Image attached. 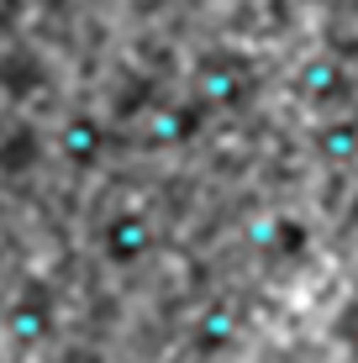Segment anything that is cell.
<instances>
[{"mask_svg":"<svg viewBox=\"0 0 358 363\" xmlns=\"http://www.w3.org/2000/svg\"><path fill=\"white\" fill-rule=\"evenodd\" d=\"M253 64L242 53H211L201 69H195V95L201 106H242L253 95Z\"/></svg>","mask_w":358,"mask_h":363,"instance_id":"6da1fadb","label":"cell"},{"mask_svg":"<svg viewBox=\"0 0 358 363\" xmlns=\"http://www.w3.org/2000/svg\"><path fill=\"white\" fill-rule=\"evenodd\" d=\"M295 95H301L306 106H316V111H337V106H348L353 79H348V69H342L337 58H311V64L295 74Z\"/></svg>","mask_w":358,"mask_h":363,"instance_id":"7a4b0ae2","label":"cell"},{"mask_svg":"<svg viewBox=\"0 0 358 363\" xmlns=\"http://www.w3.org/2000/svg\"><path fill=\"white\" fill-rule=\"evenodd\" d=\"M101 247H106V258H111V264L132 269L138 258L153 253V221H147L142 211H121V216H111V221H106Z\"/></svg>","mask_w":358,"mask_h":363,"instance_id":"3957f363","label":"cell"},{"mask_svg":"<svg viewBox=\"0 0 358 363\" xmlns=\"http://www.w3.org/2000/svg\"><path fill=\"white\" fill-rule=\"evenodd\" d=\"M311 153L322 158L327 169L358 164V116H327L322 127L311 132Z\"/></svg>","mask_w":358,"mask_h":363,"instance_id":"277c9868","label":"cell"},{"mask_svg":"<svg viewBox=\"0 0 358 363\" xmlns=\"http://www.w3.org/2000/svg\"><path fill=\"white\" fill-rule=\"evenodd\" d=\"M232 342H237V316L227 306H206L195 316V347L201 353H227Z\"/></svg>","mask_w":358,"mask_h":363,"instance_id":"5b68a950","label":"cell"},{"mask_svg":"<svg viewBox=\"0 0 358 363\" xmlns=\"http://www.w3.org/2000/svg\"><path fill=\"white\" fill-rule=\"evenodd\" d=\"M101 147H106L101 121L79 116V121H69V127H64V158H74V164H95V158H101Z\"/></svg>","mask_w":358,"mask_h":363,"instance_id":"8992f818","label":"cell"},{"mask_svg":"<svg viewBox=\"0 0 358 363\" xmlns=\"http://www.w3.org/2000/svg\"><path fill=\"white\" fill-rule=\"evenodd\" d=\"M206 121V111L195 106V100H174V106L164 111V121H158V143H184V137H195Z\"/></svg>","mask_w":358,"mask_h":363,"instance_id":"52a82bcc","label":"cell"},{"mask_svg":"<svg viewBox=\"0 0 358 363\" xmlns=\"http://www.w3.org/2000/svg\"><path fill=\"white\" fill-rule=\"evenodd\" d=\"M258 242H264L269 253H301V247H306V227L290 221V216H274V227H264Z\"/></svg>","mask_w":358,"mask_h":363,"instance_id":"ba28073f","label":"cell"},{"mask_svg":"<svg viewBox=\"0 0 358 363\" xmlns=\"http://www.w3.org/2000/svg\"><path fill=\"white\" fill-rule=\"evenodd\" d=\"M332 337H337L348 353H358V295L348 306H337V316H332Z\"/></svg>","mask_w":358,"mask_h":363,"instance_id":"9c48e42d","label":"cell"},{"mask_svg":"<svg viewBox=\"0 0 358 363\" xmlns=\"http://www.w3.org/2000/svg\"><path fill=\"white\" fill-rule=\"evenodd\" d=\"M353 6H358V0H353Z\"/></svg>","mask_w":358,"mask_h":363,"instance_id":"30bf717a","label":"cell"}]
</instances>
